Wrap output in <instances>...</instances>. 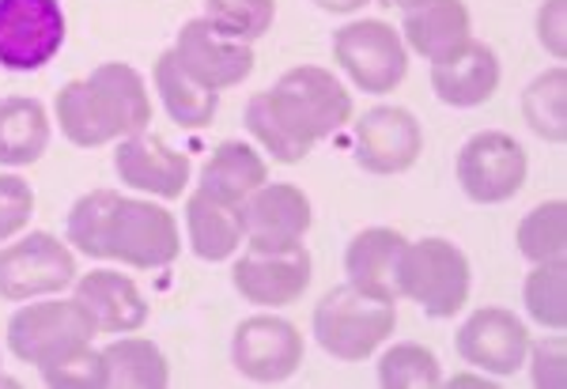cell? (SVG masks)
Instances as JSON below:
<instances>
[{
	"label": "cell",
	"instance_id": "obj_1",
	"mask_svg": "<svg viewBox=\"0 0 567 389\" xmlns=\"http://www.w3.org/2000/svg\"><path fill=\"white\" fill-rule=\"evenodd\" d=\"M53 117L76 148L117 144L152 125V95L144 76L125 61H103L84 80H69L53 98Z\"/></svg>",
	"mask_w": 567,
	"mask_h": 389
},
{
	"label": "cell",
	"instance_id": "obj_2",
	"mask_svg": "<svg viewBox=\"0 0 567 389\" xmlns=\"http://www.w3.org/2000/svg\"><path fill=\"white\" fill-rule=\"evenodd\" d=\"M310 329H315V340L326 356L344 359V364H363L398 329V303L363 295L352 284H337L318 298Z\"/></svg>",
	"mask_w": 567,
	"mask_h": 389
},
{
	"label": "cell",
	"instance_id": "obj_3",
	"mask_svg": "<svg viewBox=\"0 0 567 389\" xmlns=\"http://www.w3.org/2000/svg\"><path fill=\"white\" fill-rule=\"evenodd\" d=\"M473 269L462 246H454L443 234H424L416 242H405L398 269V295L416 303L427 318H454L470 303Z\"/></svg>",
	"mask_w": 567,
	"mask_h": 389
},
{
	"label": "cell",
	"instance_id": "obj_4",
	"mask_svg": "<svg viewBox=\"0 0 567 389\" xmlns=\"http://www.w3.org/2000/svg\"><path fill=\"white\" fill-rule=\"evenodd\" d=\"M265 95H269V106L277 111L280 122L299 140H307L310 148L322 144L326 137H333V133H341L352 122L349 87L322 65L288 69Z\"/></svg>",
	"mask_w": 567,
	"mask_h": 389
},
{
	"label": "cell",
	"instance_id": "obj_5",
	"mask_svg": "<svg viewBox=\"0 0 567 389\" xmlns=\"http://www.w3.org/2000/svg\"><path fill=\"white\" fill-rule=\"evenodd\" d=\"M182 253V228L175 212L148 197H117L103 231V261L130 269H167Z\"/></svg>",
	"mask_w": 567,
	"mask_h": 389
},
{
	"label": "cell",
	"instance_id": "obj_6",
	"mask_svg": "<svg viewBox=\"0 0 567 389\" xmlns=\"http://www.w3.org/2000/svg\"><path fill=\"white\" fill-rule=\"evenodd\" d=\"M333 61L363 95H390L409 72L401 31L382 20H352L333 31Z\"/></svg>",
	"mask_w": 567,
	"mask_h": 389
},
{
	"label": "cell",
	"instance_id": "obj_7",
	"mask_svg": "<svg viewBox=\"0 0 567 389\" xmlns=\"http://www.w3.org/2000/svg\"><path fill=\"white\" fill-rule=\"evenodd\" d=\"M76 253L50 231H31L12 246H0V298L31 303L76 284Z\"/></svg>",
	"mask_w": 567,
	"mask_h": 389
},
{
	"label": "cell",
	"instance_id": "obj_8",
	"mask_svg": "<svg viewBox=\"0 0 567 389\" xmlns=\"http://www.w3.org/2000/svg\"><path fill=\"white\" fill-rule=\"evenodd\" d=\"M454 175H458L462 193L473 204H503L526 186L529 159L526 148L511 133L484 129L462 144Z\"/></svg>",
	"mask_w": 567,
	"mask_h": 389
},
{
	"label": "cell",
	"instance_id": "obj_9",
	"mask_svg": "<svg viewBox=\"0 0 567 389\" xmlns=\"http://www.w3.org/2000/svg\"><path fill=\"white\" fill-rule=\"evenodd\" d=\"M61 0H0V69L39 72L65 46Z\"/></svg>",
	"mask_w": 567,
	"mask_h": 389
},
{
	"label": "cell",
	"instance_id": "obj_10",
	"mask_svg": "<svg viewBox=\"0 0 567 389\" xmlns=\"http://www.w3.org/2000/svg\"><path fill=\"white\" fill-rule=\"evenodd\" d=\"M91 337H99V333L91 329L76 298H42V303L20 306L8 318V348L20 364L31 367L50 364L61 351L87 344Z\"/></svg>",
	"mask_w": 567,
	"mask_h": 389
},
{
	"label": "cell",
	"instance_id": "obj_11",
	"mask_svg": "<svg viewBox=\"0 0 567 389\" xmlns=\"http://www.w3.org/2000/svg\"><path fill=\"white\" fill-rule=\"evenodd\" d=\"M303 333L280 314H254L235 325L231 364L258 386H280L303 367Z\"/></svg>",
	"mask_w": 567,
	"mask_h": 389
},
{
	"label": "cell",
	"instance_id": "obj_12",
	"mask_svg": "<svg viewBox=\"0 0 567 389\" xmlns=\"http://www.w3.org/2000/svg\"><path fill=\"white\" fill-rule=\"evenodd\" d=\"M352 156L368 175L390 178L405 175L424 156V125L416 122L413 111L405 106H371L355 122L352 133Z\"/></svg>",
	"mask_w": 567,
	"mask_h": 389
},
{
	"label": "cell",
	"instance_id": "obj_13",
	"mask_svg": "<svg viewBox=\"0 0 567 389\" xmlns=\"http://www.w3.org/2000/svg\"><path fill=\"white\" fill-rule=\"evenodd\" d=\"M315 228V204L296 182H265L243 201L246 250H288Z\"/></svg>",
	"mask_w": 567,
	"mask_h": 389
},
{
	"label": "cell",
	"instance_id": "obj_14",
	"mask_svg": "<svg viewBox=\"0 0 567 389\" xmlns=\"http://www.w3.org/2000/svg\"><path fill=\"white\" fill-rule=\"evenodd\" d=\"M315 276V257L310 250L299 246L288 250H246L231 265V287L250 306H291L303 298Z\"/></svg>",
	"mask_w": 567,
	"mask_h": 389
},
{
	"label": "cell",
	"instance_id": "obj_15",
	"mask_svg": "<svg viewBox=\"0 0 567 389\" xmlns=\"http://www.w3.org/2000/svg\"><path fill=\"white\" fill-rule=\"evenodd\" d=\"M454 344H458V356L473 370L507 378L526 367L529 329L515 311H507V306H481V311H473L470 318L462 322Z\"/></svg>",
	"mask_w": 567,
	"mask_h": 389
},
{
	"label": "cell",
	"instance_id": "obj_16",
	"mask_svg": "<svg viewBox=\"0 0 567 389\" xmlns=\"http://www.w3.org/2000/svg\"><path fill=\"white\" fill-rule=\"evenodd\" d=\"M175 57L178 65L197 80L200 87L208 92H227V87H239L246 76L258 65L254 57V46L246 42H235L227 34H219L205 15L197 20L182 23L178 34H175Z\"/></svg>",
	"mask_w": 567,
	"mask_h": 389
},
{
	"label": "cell",
	"instance_id": "obj_17",
	"mask_svg": "<svg viewBox=\"0 0 567 389\" xmlns=\"http://www.w3.org/2000/svg\"><path fill=\"white\" fill-rule=\"evenodd\" d=\"M114 175L122 186L136 189V193L159 197V201H178L189 186V156L171 148L155 133H133V137L117 140L114 148Z\"/></svg>",
	"mask_w": 567,
	"mask_h": 389
},
{
	"label": "cell",
	"instance_id": "obj_18",
	"mask_svg": "<svg viewBox=\"0 0 567 389\" xmlns=\"http://www.w3.org/2000/svg\"><path fill=\"white\" fill-rule=\"evenodd\" d=\"M72 298L87 314L91 329L103 337L136 333L148 322V298L141 295V287L130 276L114 273V269H91L87 276H76Z\"/></svg>",
	"mask_w": 567,
	"mask_h": 389
},
{
	"label": "cell",
	"instance_id": "obj_19",
	"mask_svg": "<svg viewBox=\"0 0 567 389\" xmlns=\"http://www.w3.org/2000/svg\"><path fill=\"white\" fill-rule=\"evenodd\" d=\"M499 57L488 42H462L458 50H451L446 57L432 61V92L443 106L454 111H473L484 106L492 95L499 92Z\"/></svg>",
	"mask_w": 567,
	"mask_h": 389
},
{
	"label": "cell",
	"instance_id": "obj_20",
	"mask_svg": "<svg viewBox=\"0 0 567 389\" xmlns=\"http://www.w3.org/2000/svg\"><path fill=\"white\" fill-rule=\"evenodd\" d=\"M473 39V15L465 0H413L401 8V42L424 61H439Z\"/></svg>",
	"mask_w": 567,
	"mask_h": 389
},
{
	"label": "cell",
	"instance_id": "obj_21",
	"mask_svg": "<svg viewBox=\"0 0 567 389\" xmlns=\"http://www.w3.org/2000/svg\"><path fill=\"white\" fill-rule=\"evenodd\" d=\"M405 242V234L393 228H363L360 234H352L349 250H344V276H349L344 284H352L363 295L398 303V269Z\"/></svg>",
	"mask_w": 567,
	"mask_h": 389
},
{
	"label": "cell",
	"instance_id": "obj_22",
	"mask_svg": "<svg viewBox=\"0 0 567 389\" xmlns=\"http://www.w3.org/2000/svg\"><path fill=\"white\" fill-rule=\"evenodd\" d=\"M186 239L200 261H227L243 246V204H227L219 197L194 189L186 197Z\"/></svg>",
	"mask_w": 567,
	"mask_h": 389
},
{
	"label": "cell",
	"instance_id": "obj_23",
	"mask_svg": "<svg viewBox=\"0 0 567 389\" xmlns=\"http://www.w3.org/2000/svg\"><path fill=\"white\" fill-rule=\"evenodd\" d=\"M265 182H269V162H265L258 148H250L243 140L216 144L213 156L197 175V189H205V193H213L227 204H243Z\"/></svg>",
	"mask_w": 567,
	"mask_h": 389
},
{
	"label": "cell",
	"instance_id": "obj_24",
	"mask_svg": "<svg viewBox=\"0 0 567 389\" xmlns=\"http://www.w3.org/2000/svg\"><path fill=\"white\" fill-rule=\"evenodd\" d=\"M53 137L50 114L39 98H0V167H31L45 156Z\"/></svg>",
	"mask_w": 567,
	"mask_h": 389
},
{
	"label": "cell",
	"instance_id": "obj_25",
	"mask_svg": "<svg viewBox=\"0 0 567 389\" xmlns=\"http://www.w3.org/2000/svg\"><path fill=\"white\" fill-rule=\"evenodd\" d=\"M152 84H155V95L163 98V111L171 114L175 125H182V129H205V125H213V117L219 111V92L200 87L197 80L178 65L175 50H163L159 57H155Z\"/></svg>",
	"mask_w": 567,
	"mask_h": 389
},
{
	"label": "cell",
	"instance_id": "obj_26",
	"mask_svg": "<svg viewBox=\"0 0 567 389\" xmlns=\"http://www.w3.org/2000/svg\"><path fill=\"white\" fill-rule=\"evenodd\" d=\"M103 351V375L106 389H167L171 386V364L163 348L148 337H130L122 333L110 340Z\"/></svg>",
	"mask_w": 567,
	"mask_h": 389
},
{
	"label": "cell",
	"instance_id": "obj_27",
	"mask_svg": "<svg viewBox=\"0 0 567 389\" xmlns=\"http://www.w3.org/2000/svg\"><path fill=\"white\" fill-rule=\"evenodd\" d=\"M523 117L526 125L548 144L567 140V69L553 65L542 76L529 80L523 92Z\"/></svg>",
	"mask_w": 567,
	"mask_h": 389
},
{
	"label": "cell",
	"instance_id": "obj_28",
	"mask_svg": "<svg viewBox=\"0 0 567 389\" xmlns=\"http://www.w3.org/2000/svg\"><path fill=\"white\" fill-rule=\"evenodd\" d=\"M515 246L529 261V265H542V261H560L567 253V201H542L518 220L515 228Z\"/></svg>",
	"mask_w": 567,
	"mask_h": 389
},
{
	"label": "cell",
	"instance_id": "obj_29",
	"mask_svg": "<svg viewBox=\"0 0 567 389\" xmlns=\"http://www.w3.org/2000/svg\"><path fill=\"white\" fill-rule=\"evenodd\" d=\"M523 303L526 314L542 329L564 333L567 329V261H542L529 269L523 284Z\"/></svg>",
	"mask_w": 567,
	"mask_h": 389
},
{
	"label": "cell",
	"instance_id": "obj_30",
	"mask_svg": "<svg viewBox=\"0 0 567 389\" xmlns=\"http://www.w3.org/2000/svg\"><path fill=\"white\" fill-rule=\"evenodd\" d=\"M379 386L382 389H435L443 386V367H439V356L424 344H393V348L382 351L379 367Z\"/></svg>",
	"mask_w": 567,
	"mask_h": 389
},
{
	"label": "cell",
	"instance_id": "obj_31",
	"mask_svg": "<svg viewBox=\"0 0 567 389\" xmlns=\"http://www.w3.org/2000/svg\"><path fill=\"white\" fill-rule=\"evenodd\" d=\"M243 122H246V129H250V137L261 144L265 156H272V162L296 167V162H303L310 151H315L307 140H299L296 133L280 122L277 111L269 106V95H265V92L250 95V103H246V111H243Z\"/></svg>",
	"mask_w": 567,
	"mask_h": 389
},
{
	"label": "cell",
	"instance_id": "obj_32",
	"mask_svg": "<svg viewBox=\"0 0 567 389\" xmlns=\"http://www.w3.org/2000/svg\"><path fill=\"white\" fill-rule=\"evenodd\" d=\"M117 197H122L117 189H91V193L76 197V204L69 208V220H65L69 246H76L91 261H103V231Z\"/></svg>",
	"mask_w": 567,
	"mask_h": 389
},
{
	"label": "cell",
	"instance_id": "obj_33",
	"mask_svg": "<svg viewBox=\"0 0 567 389\" xmlns=\"http://www.w3.org/2000/svg\"><path fill=\"white\" fill-rule=\"evenodd\" d=\"M205 20L235 42H254L272 31L277 0H205Z\"/></svg>",
	"mask_w": 567,
	"mask_h": 389
},
{
	"label": "cell",
	"instance_id": "obj_34",
	"mask_svg": "<svg viewBox=\"0 0 567 389\" xmlns=\"http://www.w3.org/2000/svg\"><path fill=\"white\" fill-rule=\"evenodd\" d=\"M39 375L50 389H106L103 351L91 348V340L61 351V356L50 359V364H42Z\"/></svg>",
	"mask_w": 567,
	"mask_h": 389
},
{
	"label": "cell",
	"instance_id": "obj_35",
	"mask_svg": "<svg viewBox=\"0 0 567 389\" xmlns=\"http://www.w3.org/2000/svg\"><path fill=\"white\" fill-rule=\"evenodd\" d=\"M34 215V189L20 175H0V242L16 239Z\"/></svg>",
	"mask_w": 567,
	"mask_h": 389
},
{
	"label": "cell",
	"instance_id": "obj_36",
	"mask_svg": "<svg viewBox=\"0 0 567 389\" xmlns=\"http://www.w3.org/2000/svg\"><path fill=\"white\" fill-rule=\"evenodd\" d=\"M529 359V382L537 389H564L567 382V340L564 333H556V337H545L542 344H529L526 351Z\"/></svg>",
	"mask_w": 567,
	"mask_h": 389
},
{
	"label": "cell",
	"instance_id": "obj_37",
	"mask_svg": "<svg viewBox=\"0 0 567 389\" xmlns=\"http://www.w3.org/2000/svg\"><path fill=\"white\" fill-rule=\"evenodd\" d=\"M537 42L556 65L567 57V0H542L537 8Z\"/></svg>",
	"mask_w": 567,
	"mask_h": 389
},
{
	"label": "cell",
	"instance_id": "obj_38",
	"mask_svg": "<svg viewBox=\"0 0 567 389\" xmlns=\"http://www.w3.org/2000/svg\"><path fill=\"white\" fill-rule=\"evenodd\" d=\"M310 4L322 8L329 15H352V12H360L363 4H371V0H310Z\"/></svg>",
	"mask_w": 567,
	"mask_h": 389
},
{
	"label": "cell",
	"instance_id": "obj_39",
	"mask_svg": "<svg viewBox=\"0 0 567 389\" xmlns=\"http://www.w3.org/2000/svg\"><path fill=\"white\" fill-rule=\"evenodd\" d=\"M446 386H488V378H484V375H458V378H451Z\"/></svg>",
	"mask_w": 567,
	"mask_h": 389
},
{
	"label": "cell",
	"instance_id": "obj_40",
	"mask_svg": "<svg viewBox=\"0 0 567 389\" xmlns=\"http://www.w3.org/2000/svg\"><path fill=\"white\" fill-rule=\"evenodd\" d=\"M386 4H398V8H405V4H413V0H386Z\"/></svg>",
	"mask_w": 567,
	"mask_h": 389
},
{
	"label": "cell",
	"instance_id": "obj_41",
	"mask_svg": "<svg viewBox=\"0 0 567 389\" xmlns=\"http://www.w3.org/2000/svg\"><path fill=\"white\" fill-rule=\"evenodd\" d=\"M4 382H8V378H4V375H0V386H4Z\"/></svg>",
	"mask_w": 567,
	"mask_h": 389
}]
</instances>
